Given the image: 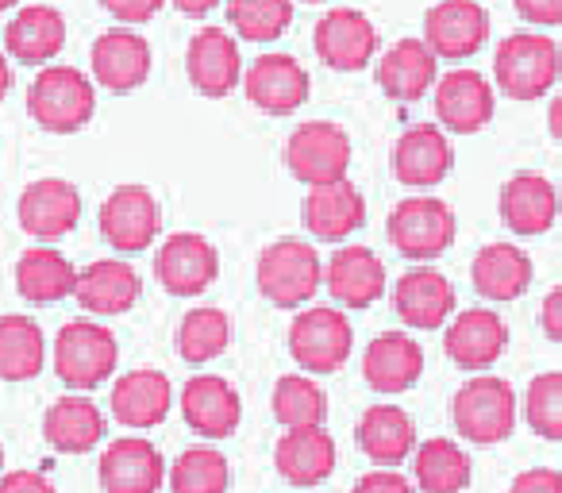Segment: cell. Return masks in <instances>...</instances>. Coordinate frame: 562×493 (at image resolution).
<instances>
[{"mask_svg":"<svg viewBox=\"0 0 562 493\" xmlns=\"http://www.w3.org/2000/svg\"><path fill=\"white\" fill-rule=\"evenodd\" d=\"M451 421L462 439L477 447H493L513 436L516 428V393L505 378L477 374L454 393Z\"/></svg>","mask_w":562,"mask_h":493,"instance_id":"4","label":"cell"},{"mask_svg":"<svg viewBox=\"0 0 562 493\" xmlns=\"http://www.w3.org/2000/svg\"><path fill=\"white\" fill-rule=\"evenodd\" d=\"M308 74L293 55H258L243 70V93L266 116H293L308 101Z\"/></svg>","mask_w":562,"mask_h":493,"instance_id":"12","label":"cell"},{"mask_svg":"<svg viewBox=\"0 0 562 493\" xmlns=\"http://www.w3.org/2000/svg\"><path fill=\"white\" fill-rule=\"evenodd\" d=\"M454 232H459V224H454L451 204L431 193L405 197V201L390 212V224H385L390 243L413 262L439 259L454 243Z\"/></svg>","mask_w":562,"mask_h":493,"instance_id":"6","label":"cell"},{"mask_svg":"<svg viewBox=\"0 0 562 493\" xmlns=\"http://www.w3.org/2000/svg\"><path fill=\"white\" fill-rule=\"evenodd\" d=\"M313 47L321 55V63L331 66V70H344V74L367 70V63H374L378 55V27L359 9H331L316 24Z\"/></svg>","mask_w":562,"mask_h":493,"instance_id":"14","label":"cell"},{"mask_svg":"<svg viewBox=\"0 0 562 493\" xmlns=\"http://www.w3.org/2000/svg\"><path fill=\"white\" fill-rule=\"evenodd\" d=\"M16 216H20V227H24L32 239H40V243L63 239L81 220V193H78V186L66 178H40L20 193Z\"/></svg>","mask_w":562,"mask_h":493,"instance_id":"16","label":"cell"},{"mask_svg":"<svg viewBox=\"0 0 562 493\" xmlns=\"http://www.w3.org/2000/svg\"><path fill=\"white\" fill-rule=\"evenodd\" d=\"M508 328L493 309H467L443 332V351L462 370H490L505 355Z\"/></svg>","mask_w":562,"mask_h":493,"instance_id":"24","label":"cell"},{"mask_svg":"<svg viewBox=\"0 0 562 493\" xmlns=\"http://www.w3.org/2000/svg\"><path fill=\"white\" fill-rule=\"evenodd\" d=\"M97 474L104 493H158L166 482V459L150 439L120 436L104 447Z\"/></svg>","mask_w":562,"mask_h":493,"instance_id":"17","label":"cell"},{"mask_svg":"<svg viewBox=\"0 0 562 493\" xmlns=\"http://www.w3.org/2000/svg\"><path fill=\"white\" fill-rule=\"evenodd\" d=\"M508 493H562V474L551 467H536L516 474V482L508 485Z\"/></svg>","mask_w":562,"mask_h":493,"instance_id":"46","label":"cell"},{"mask_svg":"<svg viewBox=\"0 0 562 493\" xmlns=\"http://www.w3.org/2000/svg\"><path fill=\"white\" fill-rule=\"evenodd\" d=\"M301 216L321 243H344L367 224V197L347 178L328 181V186H308Z\"/></svg>","mask_w":562,"mask_h":493,"instance_id":"21","label":"cell"},{"mask_svg":"<svg viewBox=\"0 0 562 493\" xmlns=\"http://www.w3.org/2000/svg\"><path fill=\"white\" fill-rule=\"evenodd\" d=\"M78 267L55 247H32L16 259V293L32 305H55L74 298Z\"/></svg>","mask_w":562,"mask_h":493,"instance_id":"34","label":"cell"},{"mask_svg":"<svg viewBox=\"0 0 562 493\" xmlns=\"http://www.w3.org/2000/svg\"><path fill=\"white\" fill-rule=\"evenodd\" d=\"M393 309L397 316L416 332H436L454 316V285L439 270L413 267L397 278L393 290Z\"/></svg>","mask_w":562,"mask_h":493,"instance_id":"26","label":"cell"},{"mask_svg":"<svg viewBox=\"0 0 562 493\" xmlns=\"http://www.w3.org/2000/svg\"><path fill=\"white\" fill-rule=\"evenodd\" d=\"M9 89H12V63L4 55H0V101L9 97Z\"/></svg>","mask_w":562,"mask_h":493,"instance_id":"51","label":"cell"},{"mask_svg":"<svg viewBox=\"0 0 562 493\" xmlns=\"http://www.w3.org/2000/svg\"><path fill=\"white\" fill-rule=\"evenodd\" d=\"M27 112L50 135H74L93 120L97 86L78 66H43L27 89Z\"/></svg>","mask_w":562,"mask_h":493,"instance_id":"1","label":"cell"},{"mask_svg":"<svg viewBox=\"0 0 562 493\" xmlns=\"http://www.w3.org/2000/svg\"><path fill=\"white\" fill-rule=\"evenodd\" d=\"M43 439L58 455H89L104 439V413L89 397H58L43 413Z\"/></svg>","mask_w":562,"mask_h":493,"instance_id":"33","label":"cell"},{"mask_svg":"<svg viewBox=\"0 0 562 493\" xmlns=\"http://www.w3.org/2000/svg\"><path fill=\"white\" fill-rule=\"evenodd\" d=\"M424 374V347L416 344L408 332H382L370 339L367 355H362V378L374 393L397 397L408 393Z\"/></svg>","mask_w":562,"mask_h":493,"instance_id":"22","label":"cell"},{"mask_svg":"<svg viewBox=\"0 0 562 493\" xmlns=\"http://www.w3.org/2000/svg\"><path fill=\"white\" fill-rule=\"evenodd\" d=\"M528 24L536 27H559L562 24V0H513Z\"/></svg>","mask_w":562,"mask_h":493,"instance_id":"47","label":"cell"},{"mask_svg":"<svg viewBox=\"0 0 562 493\" xmlns=\"http://www.w3.org/2000/svg\"><path fill=\"white\" fill-rule=\"evenodd\" d=\"M285 166L305 186H328L351 170V135L331 120H308L285 143Z\"/></svg>","mask_w":562,"mask_h":493,"instance_id":"8","label":"cell"},{"mask_svg":"<svg viewBox=\"0 0 562 493\" xmlns=\"http://www.w3.org/2000/svg\"><path fill=\"white\" fill-rule=\"evenodd\" d=\"M4 47L16 63L27 66H47L63 55L66 47V20L50 4H27L12 16L4 27Z\"/></svg>","mask_w":562,"mask_h":493,"instance_id":"30","label":"cell"},{"mask_svg":"<svg viewBox=\"0 0 562 493\" xmlns=\"http://www.w3.org/2000/svg\"><path fill=\"white\" fill-rule=\"evenodd\" d=\"M493 109H497V97H493V86L477 70L462 66V70H451L436 81V116L443 124V132H482L493 120Z\"/></svg>","mask_w":562,"mask_h":493,"instance_id":"20","label":"cell"},{"mask_svg":"<svg viewBox=\"0 0 562 493\" xmlns=\"http://www.w3.org/2000/svg\"><path fill=\"white\" fill-rule=\"evenodd\" d=\"M227 24L247 43H273L290 32L293 0H227Z\"/></svg>","mask_w":562,"mask_h":493,"instance_id":"41","label":"cell"},{"mask_svg":"<svg viewBox=\"0 0 562 493\" xmlns=\"http://www.w3.org/2000/svg\"><path fill=\"white\" fill-rule=\"evenodd\" d=\"M470 278H474V290L482 293L485 301H516L528 293L531 285V259L528 251L513 247V243H490L474 255V267H470Z\"/></svg>","mask_w":562,"mask_h":493,"instance_id":"35","label":"cell"},{"mask_svg":"<svg viewBox=\"0 0 562 493\" xmlns=\"http://www.w3.org/2000/svg\"><path fill=\"white\" fill-rule=\"evenodd\" d=\"M305 4H324V0H305Z\"/></svg>","mask_w":562,"mask_h":493,"instance_id":"54","label":"cell"},{"mask_svg":"<svg viewBox=\"0 0 562 493\" xmlns=\"http://www.w3.org/2000/svg\"><path fill=\"white\" fill-rule=\"evenodd\" d=\"M324 282H328L336 305L370 309L374 301H382L390 278H385V262L370 247H339L324 267Z\"/></svg>","mask_w":562,"mask_h":493,"instance_id":"27","label":"cell"},{"mask_svg":"<svg viewBox=\"0 0 562 493\" xmlns=\"http://www.w3.org/2000/svg\"><path fill=\"white\" fill-rule=\"evenodd\" d=\"M413 474L424 493H462L474 478L470 455L454 439H428L413 451Z\"/></svg>","mask_w":562,"mask_h":493,"instance_id":"37","label":"cell"},{"mask_svg":"<svg viewBox=\"0 0 562 493\" xmlns=\"http://www.w3.org/2000/svg\"><path fill=\"white\" fill-rule=\"evenodd\" d=\"M120 344L104 324L70 321L55 339V374L70 390H97L116 374Z\"/></svg>","mask_w":562,"mask_h":493,"instance_id":"5","label":"cell"},{"mask_svg":"<svg viewBox=\"0 0 562 493\" xmlns=\"http://www.w3.org/2000/svg\"><path fill=\"white\" fill-rule=\"evenodd\" d=\"M0 493H58L43 470H9L0 474Z\"/></svg>","mask_w":562,"mask_h":493,"instance_id":"45","label":"cell"},{"mask_svg":"<svg viewBox=\"0 0 562 493\" xmlns=\"http://www.w3.org/2000/svg\"><path fill=\"white\" fill-rule=\"evenodd\" d=\"M454 166V150L451 139H447L443 127L436 124H420V127H408L397 143H393V155H390V170L401 186L408 189H431L451 173Z\"/></svg>","mask_w":562,"mask_h":493,"instance_id":"18","label":"cell"},{"mask_svg":"<svg viewBox=\"0 0 562 493\" xmlns=\"http://www.w3.org/2000/svg\"><path fill=\"white\" fill-rule=\"evenodd\" d=\"M490 40V12L474 0H439L424 16V43L443 63L474 58Z\"/></svg>","mask_w":562,"mask_h":493,"instance_id":"13","label":"cell"},{"mask_svg":"<svg viewBox=\"0 0 562 493\" xmlns=\"http://www.w3.org/2000/svg\"><path fill=\"white\" fill-rule=\"evenodd\" d=\"M547 124H551V135L562 143V93L551 101V109H547Z\"/></svg>","mask_w":562,"mask_h":493,"instance_id":"50","label":"cell"},{"mask_svg":"<svg viewBox=\"0 0 562 493\" xmlns=\"http://www.w3.org/2000/svg\"><path fill=\"white\" fill-rule=\"evenodd\" d=\"M101 235L116 251H147L162 232V212L147 186H120L101 204Z\"/></svg>","mask_w":562,"mask_h":493,"instance_id":"11","label":"cell"},{"mask_svg":"<svg viewBox=\"0 0 562 493\" xmlns=\"http://www.w3.org/2000/svg\"><path fill=\"white\" fill-rule=\"evenodd\" d=\"M170 493H227L232 467L216 447H189L166 470Z\"/></svg>","mask_w":562,"mask_h":493,"instance_id":"40","label":"cell"},{"mask_svg":"<svg viewBox=\"0 0 562 493\" xmlns=\"http://www.w3.org/2000/svg\"><path fill=\"white\" fill-rule=\"evenodd\" d=\"M355 439L378 467H397L416 451V424L401 405H370L359 416Z\"/></svg>","mask_w":562,"mask_h":493,"instance_id":"32","label":"cell"},{"mask_svg":"<svg viewBox=\"0 0 562 493\" xmlns=\"http://www.w3.org/2000/svg\"><path fill=\"white\" fill-rule=\"evenodd\" d=\"M162 4H170V0H101V9L109 12V16H116L120 24H127V27L150 24V20L162 12Z\"/></svg>","mask_w":562,"mask_h":493,"instance_id":"43","label":"cell"},{"mask_svg":"<svg viewBox=\"0 0 562 493\" xmlns=\"http://www.w3.org/2000/svg\"><path fill=\"white\" fill-rule=\"evenodd\" d=\"M493 78L501 93L513 101H536L551 93L554 81L562 78V47L539 32L508 35L493 55Z\"/></svg>","mask_w":562,"mask_h":493,"instance_id":"3","label":"cell"},{"mask_svg":"<svg viewBox=\"0 0 562 493\" xmlns=\"http://www.w3.org/2000/svg\"><path fill=\"white\" fill-rule=\"evenodd\" d=\"M539 324H543L547 339L562 344V285H554L543 298V309H539Z\"/></svg>","mask_w":562,"mask_h":493,"instance_id":"48","label":"cell"},{"mask_svg":"<svg viewBox=\"0 0 562 493\" xmlns=\"http://www.w3.org/2000/svg\"><path fill=\"white\" fill-rule=\"evenodd\" d=\"M0 470H4V444H0Z\"/></svg>","mask_w":562,"mask_h":493,"instance_id":"53","label":"cell"},{"mask_svg":"<svg viewBox=\"0 0 562 493\" xmlns=\"http://www.w3.org/2000/svg\"><path fill=\"white\" fill-rule=\"evenodd\" d=\"M186 74L193 89L209 101H224L243 86V58L235 35L220 32V27H201L189 40L186 51Z\"/></svg>","mask_w":562,"mask_h":493,"instance_id":"15","label":"cell"},{"mask_svg":"<svg viewBox=\"0 0 562 493\" xmlns=\"http://www.w3.org/2000/svg\"><path fill=\"white\" fill-rule=\"evenodd\" d=\"M181 416L204 439H227L243 421V397L227 378L196 374L181 385Z\"/></svg>","mask_w":562,"mask_h":493,"instance_id":"19","label":"cell"},{"mask_svg":"<svg viewBox=\"0 0 562 493\" xmlns=\"http://www.w3.org/2000/svg\"><path fill=\"white\" fill-rule=\"evenodd\" d=\"M170 4L181 12V16H193V20H201V16H209V12L216 9L220 0H170Z\"/></svg>","mask_w":562,"mask_h":493,"instance_id":"49","label":"cell"},{"mask_svg":"<svg viewBox=\"0 0 562 493\" xmlns=\"http://www.w3.org/2000/svg\"><path fill=\"white\" fill-rule=\"evenodd\" d=\"M20 0H0V12H9V9H16Z\"/></svg>","mask_w":562,"mask_h":493,"instance_id":"52","label":"cell"},{"mask_svg":"<svg viewBox=\"0 0 562 493\" xmlns=\"http://www.w3.org/2000/svg\"><path fill=\"white\" fill-rule=\"evenodd\" d=\"M109 408L124 428H158L173 408V385L162 370H127L109 393Z\"/></svg>","mask_w":562,"mask_h":493,"instance_id":"25","label":"cell"},{"mask_svg":"<svg viewBox=\"0 0 562 493\" xmlns=\"http://www.w3.org/2000/svg\"><path fill=\"white\" fill-rule=\"evenodd\" d=\"M47 362V336L40 321L9 313L0 316V382H32Z\"/></svg>","mask_w":562,"mask_h":493,"instance_id":"36","label":"cell"},{"mask_svg":"<svg viewBox=\"0 0 562 493\" xmlns=\"http://www.w3.org/2000/svg\"><path fill=\"white\" fill-rule=\"evenodd\" d=\"M355 347L344 309H305L290 324V355L305 374H336Z\"/></svg>","mask_w":562,"mask_h":493,"instance_id":"7","label":"cell"},{"mask_svg":"<svg viewBox=\"0 0 562 493\" xmlns=\"http://www.w3.org/2000/svg\"><path fill=\"white\" fill-rule=\"evenodd\" d=\"M232 344V321H227L224 309H212V305H201V309H189L178 324V347L181 362L189 367H204V362L220 359Z\"/></svg>","mask_w":562,"mask_h":493,"instance_id":"38","label":"cell"},{"mask_svg":"<svg viewBox=\"0 0 562 493\" xmlns=\"http://www.w3.org/2000/svg\"><path fill=\"white\" fill-rule=\"evenodd\" d=\"M501 220L516 235H543L559 220V189L543 173H513L501 189Z\"/></svg>","mask_w":562,"mask_h":493,"instance_id":"31","label":"cell"},{"mask_svg":"<svg viewBox=\"0 0 562 493\" xmlns=\"http://www.w3.org/2000/svg\"><path fill=\"white\" fill-rule=\"evenodd\" d=\"M255 282H258V293H262L273 309H301L321 290L324 262L313 243L285 235V239H273L270 247H262L258 267H255Z\"/></svg>","mask_w":562,"mask_h":493,"instance_id":"2","label":"cell"},{"mask_svg":"<svg viewBox=\"0 0 562 493\" xmlns=\"http://www.w3.org/2000/svg\"><path fill=\"white\" fill-rule=\"evenodd\" d=\"M150 43L143 40L132 27H112V32L97 35L93 51H89V70H93V81L109 93H135V89L147 86L150 78Z\"/></svg>","mask_w":562,"mask_h":493,"instance_id":"10","label":"cell"},{"mask_svg":"<svg viewBox=\"0 0 562 493\" xmlns=\"http://www.w3.org/2000/svg\"><path fill=\"white\" fill-rule=\"evenodd\" d=\"M378 86L393 101H420L439 81V58L424 40H401L378 58Z\"/></svg>","mask_w":562,"mask_h":493,"instance_id":"28","label":"cell"},{"mask_svg":"<svg viewBox=\"0 0 562 493\" xmlns=\"http://www.w3.org/2000/svg\"><path fill=\"white\" fill-rule=\"evenodd\" d=\"M273 467L297 490H313V485L328 482L336 470V439L324 424L313 428H285V436L273 447Z\"/></svg>","mask_w":562,"mask_h":493,"instance_id":"23","label":"cell"},{"mask_svg":"<svg viewBox=\"0 0 562 493\" xmlns=\"http://www.w3.org/2000/svg\"><path fill=\"white\" fill-rule=\"evenodd\" d=\"M351 493H413V482L397 467H378L351 485Z\"/></svg>","mask_w":562,"mask_h":493,"instance_id":"44","label":"cell"},{"mask_svg":"<svg viewBox=\"0 0 562 493\" xmlns=\"http://www.w3.org/2000/svg\"><path fill=\"white\" fill-rule=\"evenodd\" d=\"M155 278L170 298H201L220 278V251L201 232H173L155 255Z\"/></svg>","mask_w":562,"mask_h":493,"instance_id":"9","label":"cell"},{"mask_svg":"<svg viewBox=\"0 0 562 493\" xmlns=\"http://www.w3.org/2000/svg\"><path fill=\"white\" fill-rule=\"evenodd\" d=\"M139 293H143V282L132 262L97 259V262H89L86 270H78V290H74V298L93 316H120V313H132Z\"/></svg>","mask_w":562,"mask_h":493,"instance_id":"29","label":"cell"},{"mask_svg":"<svg viewBox=\"0 0 562 493\" xmlns=\"http://www.w3.org/2000/svg\"><path fill=\"white\" fill-rule=\"evenodd\" d=\"M270 408L281 428H313V424L328 421V393L313 374H281L273 385Z\"/></svg>","mask_w":562,"mask_h":493,"instance_id":"39","label":"cell"},{"mask_svg":"<svg viewBox=\"0 0 562 493\" xmlns=\"http://www.w3.org/2000/svg\"><path fill=\"white\" fill-rule=\"evenodd\" d=\"M524 416H528L531 432H539L543 439H562V374L531 378Z\"/></svg>","mask_w":562,"mask_h":493,"instance_id":"42","label":"cell"}]
</instances>
